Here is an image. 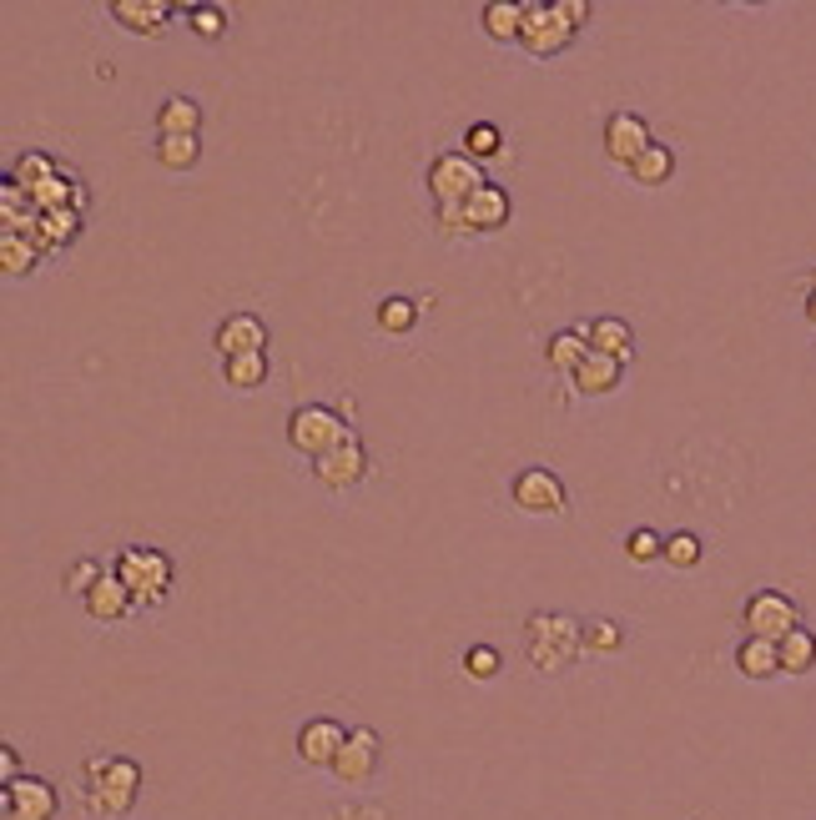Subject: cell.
I'll use <instances>...</instances> for the list:
<instances>
[{
    "label": "cell",
    "mask_w": 816,
    "mask_h": 820,
    "mask_svg": "<svg viewBox=\"0 0 816 820\" xmlns=\"http://www.w3.org/2000/svg\"><path fill=\"white\" fill-rule=\"evenodd\" d=\"M625 554H631L635 564L665 559V534H656V529H631V534H625Z\"/></svg>",
    "instance_id": "d6a6232c"
},
{
    "label": "cell",
    "mask_w": 816,
    "mask_h": 820,
    "mask_svg": "<svg viewBox=\"0 0 816 820\" xmlns=\"http://www.w3.org/2000/svg\"><path fill=\"white\" fill-rule=\"evenodd\" d=\"M187 21L202 40H223L227 36V11L223 5H187Z\"/></svg>",
    "instance_id": "e575fe53"
},
{
    "label": "cell",
    "mask_w": 816,
    "mask_h": 820,
    "mask_svg": "<svg viewBox=\"0 0 816 820\" xmlns=\"http://www.w3.org/2000/svg\"><path fill=\"white\" fill-rule=\"evenodd\" d=\"M21 775H26V770H21V756H15V745H5V750H0V785H15Z\"/></svg>",
    "instance_id": "f35d334b"
},
{
    "label": "cell",
    "mask_w": 816,
    "mask_h": 820,
    "mask_svg": "<svg viewBox=\"0 0 816 820\" xmlns=\"http://www.w3.org/2000/svg\"><path fill=\"white\" fill-rule=\"evenodd\" d=\"M741 619H746L751 639H771V644H781L791 629H802V610L781 589H756L746 600V610H741Z\"/></svg>",
    "instance_id": "5b68a950"
},
{
    "label": "cell",
    "mask_w": 816,
    "mask_h": 820,
    "mask_svg": "<svg viewBox=\"0 0 816 820\" xmlns=\"http://www.w3.org/2000/svg\"><path fill=\"white\" fill-rule=\"evenodd\" d=\"M61 795L40 775H21L15 785H0V816L5 820H56Z\"/></svg>",
    "instance_id": "9c48e42d"
},
{
    "label": "cell",
    "mask_w": 816,
    "mask_h": 820,
    "mask_svg": "<svg viewBox=\"0 0 816 820\" xmlns=\"http://www.w3.org/2000/svg\"><path fill=\"white\" fill-rule=\"evenodd\" d=\"M812 287H816V273H812Z\"/></svg>",
    "instance_id": "b9f144b4"
},
{
    "label": "cell",
    "mask_w": 816,
    "mask_h": 820,
    "mask_svg": "<svg viewBox=\"0 0 816 820\" xmlns=\"http://www.w3.org/2000/svg\"><path fill=\"white\" fill-rule=\"evenodd\" d=\"M81 604H86V614H92L96 625H121V619L136 610V594L121 584L117 574H101V579L92 584V594H86Z\"/></svg>",
    "instance_id": "5bb4252c"
},
{
    "label": "cell",
    "mask_w": 816,
    "mask_h": 820,
    "mask_svg": "<svg viewBox=\"0 0 816 820\" xmlns=\"http://www.w3.org/2000/svg\"><path fill=\"white\" fill-rule=\"evenodd\" d=\"M111 574H117L121 584L136 594V610L161 604V600H167V589H171V559L161 554V548H152V544L121 548V559H117V569H111Z\"/></svg>",
    "instance_id": "3957f363"
},
{
    "label": "cell",
    "mask_w": 816,
    "mask_h": 820,
    "mask_svg": "<svg viewBox=\"0 0 816 820\" xmlns=\"http://www.w3.org/2000/svg\"><path fill=\"white\" fill-rule=\"evenodd\" d=\"M202 131V106L192 96H167L157 106V136H197Z\"/></svg>",
    "instance_id": "ffe728a7"
},
{
    "label": "cell",
    "mask_w": 816,
    "mask_h": 820,
    "mask_svg": "<svg viewBox=\"0 0 816 820\" xmlns=\"http://www.w3.org/2000/svg\"><path fill=\"white\" fill-rule=\"evenodd\" d=\"M0 267H5L11 277L31 273V267H36V248L21 242V232H5V237H0Z\"/></svg>",
    "instance_id": "1f68e13d"
},
{
    "label": "cell",
    "mask_w": 816,
    "mask_h": 820,
    "mask_svg": "<svg viewBox=\"0 0 816 820\" xmlns=\"http://www.w3.org/2000/svg\"><path fill=\"white\" fill-rule=\"evenodd\" d=\"M500 152H504V131L494 121H475V126L464 131V157L489 161V157H500Z\"/></svg>",
    "instance_id": "f1b7e54d"
},
{
    "label": "cell",
    "mask_w": 816,
    "mask_h": 820,
    "mask_svg": "<svg viewBox=\"0 0 816 820\" xmlns=\"http://www.w3.org/2000/svg\"><path fill=\"white\" fill-rule=\"evenodd\" d=\"M554 11H560V15H565V21H569V26H585V21H590V5H585V0H554Z\"/></svg>",
    "instance_id": "ab89813d"
},
{
    "label": "cell",
    "mask_w": 816,
    "mask_h": 820,
    "mask_svg": "<svg viewBox=\"0 0 816 820\" xmlns=\"http://www.w3.org/2000/svg\"><path fill=\"white\" fill-rule=\"evenodd\" d=\"M142 791V765L132 756H92L86 760V806L96 816H132Z\"/></svg>",
    "instance_id": "6da1fadb"
},
{
    "label": "cell",
    "mask_w": 816,
    "mask_h": 820,
    "mask_svg": "<svg viewBox=\"0 0 816 820\" xmlns=\"http://www.w3.org/2000/svg\"><path fill=\"white\" fill-rule=\"evenodd\" d=\"M650 146V126L646 117H635V111H615V117L605 121V152L610 161H620V167H631L640 152Z\"/></svg>",
    "instance_id": "4fadbf2b"
},
{
    "label": "cell",
    "mask_w": 816,
    "mask_h": 820,
    "mask_svg": "<svg viewBox=\"0 0 816 820\" xmlns=\"http://www.w3.org/2000/svg\"><path fill=\"white\" fill-rule=\"evenodd\" d=\"M223 383L227 388H263L267 383V352H248V358H223Z\"/></svg>",
    "instance_id": "d4e9b609"
},
{
    "label": "cell",
    "mask_w": 816,
    "mask_h": 820,
    "mask_svg": "<svg viewBox=\"0 0 816 820\" xmlns=\"http://www.w3.org/2000/svg\"><path fill=\"white\" fill-rule=\"evenodd\" d=\"M111 21H121L132 36H157L171 21V5L167 0H117V5H111Z\"/></svg>",
    "instance_id": "e0dca14e"
},
{
    "label": "cell",
    "mask_w": 816,
    "mask_h": 820,
    "mask_svg": "<svg viewBox=\"0 0 816 820\" xmlns=\"http://www.w3.org/2000/svg\"><path fill=\"white\" fill-rule=\"evenodd\" d=\"M806 317L816 323V287H812V298H806Z\"/></svg>",
    "instance_id": "60d3db41"
},
{
    "label": "cell",
    "mask_w": 816,
    "mask_h": 820,
    "mask_svg": "<svg viewBox=\"0 0 816 820\" xmlns=\"http://www.w3.org/2000/svg\"><path fill=\"white\" fill-rule=\"evenodd\" d=\"M736 670L746 679H771L781 675V650L771 644V639H741V650H736Z\"/></svg>",
    "instance_id": "603a6c76"
},
{
    "label": "cell",
    "mask_w": 816,
    "mask_h": 820,
    "mask_svg": "<svg viewBox=\"0 0 816 820\" xmlns=\"http://www.w3.org/2000/svg\"><path fill=\"white\" fill-rule=\"evenodd\" d=\"M379 760H383V740L369 725H358V729H348V745H343L338 760H333V775H338L343 785H363V781H373Z\"/></svg>",
    "instance_id": "30bf717a"
},
{
    "label": "cell",
    "mask_w": 816,
    "mask_h": 820,
    "mask_svg": "<svg viewBox=\"0 0 816 820\" xmlns=\"http://www.w3.org/2000/svg\"><path fill=\"white\" fill-rule=\"evenodd\" d=\"M625 171H631L635 186H665L675 177V152H671V146H660V142H650Z\"/></svg>",
    "instance_id": "7402d4cb"
},
{
    "label": "cell",
    "mask_w": 816,
    "mask_h": 820,
    "mask_svg": "<svg viewBox=\"0 0 816 820\" xmlns=\"http://www.w3.org/2000/svg\"><path fill=\"white\" fill-rule=\"evenodd\" d=\"M363 473H369V454H363L358 438H348V443H338L333 454L313 458V479L323 483V489H333V494H348Z\"/></svg>",
    "instance_id": "8fae6325"
},
{
    "label": "cell",
    "mask_w": 816,
    "mask_h": 820,
    "mask_svg": "<svg viewBox=\"0 0 816 820\" xmlns=\"http://www.w3.org/2000/svg\"><path fill=\"white\" fill-rule=\"evenodd\" d=\"M101 564H96V559H76V564H71V569H67V589H71V594H81V600H86V594H92V584H96V579H101Z\"/></svg>",
    "instance_id": "74e56055"
},
{
    "label": "cell",
    "mask_w": 816,
    "mask_h": 820,
    "mask_svg": "<svg viewBox=\"0 0 816 820\" xmlns=\"http://www.w3.org/2000/svg\"><path fill=\"white\" fill-rule=\"evenodd\" d=\"M620 644H625V629H620L615 619H590V625H585V650L590 654H615Z\"/></svg>",
    "instance_id": "836d02e7"
},
{
    "label": "cell",
    "mask_w": 816,
    "mask_h": 820,
    "mask_svg": "<svg viewBox=\"0 0 816 820\" xmlns=\"http://www.w3.org/2000/svg\"><path fill=\"white\" fill-rule=\"evenodd\" d=\"M479 21H484V31L494 40H519V31H525V0H489L484 11H479Z\"/></svg>",
    "instance_id": "cb8c5ba5"
},
{
    "label": "cell",
    "mask_w": 816,
    "mask_h": 820,
    "mask_svg": "<svg viewBox=\"0 0 816 820\" xmlns=\"http://www.w3.org/2000/svg\"><path fill=\"white\" fill-rule=\"evenodd\" d=\"M348 438H353V429H348V423H343L333 408H323V403H308V408H298V413L288 418V443L303 458H323V454H333V448L348 443Z\"/></svg>",
    "instance_id": "277c9868"
},
{
    "label": "cell",
    "mask_w": 816,
    "mask_h": 820,
    "mask_svg": "<svg viewBox=\"0 0 816 820\" xmlns=\"http://www.w3.org/2000/svg\"><path fill=\"white\" fill-rule=\"evenodd\" d=\"M569 40H575V26L554 11V0H550V5H544V0H525V31H519V46H525L535 61L560 56Z\"/></svg>",
    "instance_id": "8992f818"
},
{
    "label": "cell",
    "mask_w": 816,
    "mask_h": 820,
    "mask_svg": "<svg viewBox=\"0 0 816 820\" xmlns=\"http://www.w3.org/2000/svg\"><path fill=\"white\" fill-rule=\"evenodd\" d=\"M777 650H781V675H806L816 664V635L802 625V629H791Z\"/></svg>",
    "instance_id": "484cf974"
},
{
    "label": "cell",
    "mask_w": 816,
    "mask_h": 820,
    "mask_svg": "<svg viewBox=\"0 0 816 820\" xmlns=\"http://www.w3.org/2000/svg\"><path fill=\"white\" fill-rule=\"evenodd\" d=\"M620 373H625V363L620 358H605V352H590L585 363L575 367V388L579 393H590V398H600V393H615L620 388Z\"/></svg>",
    "instance_id": "d6986e66"
},
{
    "label": "cell",
    "mask_w": 816,
    "mask_h": 820,
    "mask_svg": "<svg viewBox=\"0 0 816 820\" xmlns=\"http://www.w3.org/2000/svg\"><path fill=\"white\" fill-rule=\"evenodd\" d=\"M343 745H348V729H343L338 720H328V715L308 720V725L298 729V760H303V765H328L333 770V760H338Z\"/></svg>",
    "instance_id": "7c38bea8"
},
{
    "label": "cell",
    "mask_w": 816,
    "mask_h": 820,
    "mask_svg": "<svg viewBox=\"0 0 816 820\" xmlns=\"http://www.w3.org/2000/svg\"><path fill=\"white\" fill-rule=\"evenodd\" d=\"M202 157V142L197 136H157V161L167 171H192Z\"/></svg>",
    "instance_id": "4316f807"
},
{
    "label": "cell",
    "mask_w": 816,
    "mask_h": 820,
    "mask_svg": "<svg viewBox=\"0 0 816 820\" xmlns=\"http://www.w3.org/2000/svg\"><path fill=\"white\" fill-rule=\"evenodd\" d=\"M429 192H434V202L444 207V202H469V196L484 186V171H479L475 157H464V152H444V157L429 161Z\"/></svg>",
    "instance_id": "52a82bcc"
},
{
    "label": "cell",
    "mask_w": 816,
    "mask_h": 820,
    "mask_svg": "<svg viewBox=\"0 0 816 820\" xmlns=\"http://www.w3.org/2000/svg\"><path fill=\"white\" fill-rule=\"evenodd\" d=\"M509 498L519 514H535V519H560L565 514V483L554 479L550 469H519L509 483Z\"/></svg>",
    "instance_id": "ba28073f"
},
{
    "label": "cell",
    "mask_w": 816,
    "mask_h": 820,
    "mask_svg": "<svg viewBox=\"0 0 816 820\" xmlns=\"http://www.w3.org/2000/svg\"><path fill=\"white\" fill-rule=\"evenodd\" d=\"M585 650V625L569 619V614H529L525 625V654L540 675H560L569 670V660Z\"/></svg>",
    "instance_id": "7a4b0ae2"
},
{
    "label": "cell",
    "mask_w": 816,
    "mask_h": 820,
    "mask_svg": "<svg viewBox=\"0 0 816 820\" xmlns=\"http://www.w3.org/2000/svg\"><path fill=\"white\" fill-rule=\"evenodd\" d=\"M217 348L223 358H248V352H267V327L257 313H232L217 327Z\"/></svg>",
    "instance_id": "9a60e30c"
},
{
    "label": "cell",
    "mask_w": 816,
    "mask_h": 820,
    "mask_svg": "<svg viewBox=\"0 0 816 820\" xmlns=\"http://www.w3.org/2000/svg\"><path fill=\"white\" fill-rule=\"evenodd\" d=\"M464 207H469L475 232H500V227H509V192H504L500 182H484Z\"/></svg>",
    "instance_id": "ac0fdd59"
},
{
    "label": "cell",
    "mask_w": 816,
    "mask_h": 820,
    "mask_svg": "<svg viewBox=\"0 0 816 820\" xmlns=\"http://www.w3.org/2000/svg\"><path fill=\"white\" fill-rule=\"evenodd\" d=\"M579 333H585L590 352H605V358H620V363H631L635 338H631V323H625V317H595V323H585Z\"/></svg>",
    "instance_id": "2e32d148"
},
{
    "label": "cell",
    "mask_w": 816,
    "mask_h": 820,
    "mask_svg": "<svg viewBox=\"0 0 816 820\" xmlns=\"http://www.w3.org/2000/svg\"><path fill=\"white\" fill-rule=\"evenodd\" d=\"M700 554H706V548H700V539L691 534V529H675V534L665 539V564H671V569H696Z\"/></svg>",
    "instance_id": "4dcf8cb0"
},
{
    "label": "cell",
    "mask_w": 816,
    "mask_h": 820,
    "mask_svg": "<svg viewBox=\"0 0 816 820\" xmlns=\"http://www.w3.org/2000/svg\"><path fill=\"white\" fill-rule=\"evenodd\" d=\"M500 650H494V644H469V650H464V675L469 679H494L500 675Z\"/></svg>",
    "instance_id": "d590c367"
},
{
    "label": "cell",
    "mask_w": 816,
    "mask_h": 820,
    "mask_svg": "<svg viewBox=\"0 0 816 820\" xmlns=\"http://www.w3.org/2000/svg\"><path fill=\"white\" fill-rule=\"evenodd\" d=\"M51 177H56V167H51V157H46V152H26V157L15 161V171H11V182L21 186L26 196H36L40 186L51 182Z\"/></svg>",
    "instance_id": "83f0119b"
},
{
    "label": "cell",
    "mask_w": 816,
    "mask_h": 820,
    "mask_svg": "<svg viewBox=\"0 0 816 820\" xmlns=\"http://www.w3.org/2000/svg\"><path fill=\"white\" fill-rule=\"evenodd\" d=\"M439 232L454 237V242H464V237H479V232H475V221H469V207H464V202H444V207H439Z\"/></svg>",
    "instance_id": "8d00e7d4"
},
{
    "label": "cell",
    "mask_w": 816,
    "mask_h": 820,
    "mask_svg": "<svg viewBox=\"0 0 816 820\" xmlns=\"http://www.w3.org/2000/svg\"><path fill=\"white\" fill-rule=\"evenodd\" d=\"M419 323V302L413 298H383L379 302V327L383 333H413Z\"/></svg>",
    "instance_id": "f546056e"
},
{
    "label": "cell",
    "mask_w": 816,
    "mask_h": 820,
    "mask_svg": "<svg viewBox=\"0 0 816 820\" xmlns=\"http://www.w3.org/2000/svg\"><path fill=\"white\" fill-rule=\"evenodd\" d=\"M590 358V342H585V333L579 327H565V333H554L550 342H544V363L554 367V373H565V378H575V367Z\"/></svg>",
    "instance_id": "44dd1931"
}]
</instances>
